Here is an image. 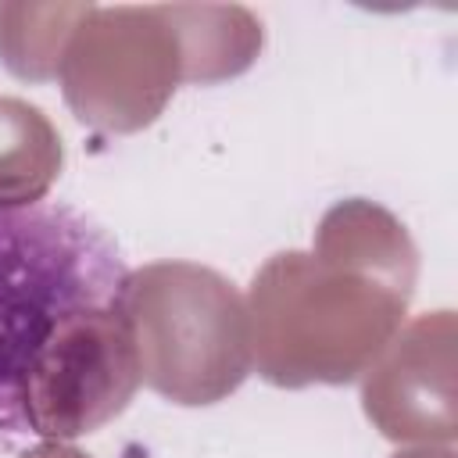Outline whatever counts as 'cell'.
Wrapping results in <instances>:
<instances>
[{"label": "cell", "mask_w": 458, "mask_h": 458, "mask_svg": "<svg viewBox=\"0 0 458 458\" xmlns=\"http://www.w3.org/2000/svg\"><path fill=\"white\" fill-rule=\"evenodd\" d=\"M132 276L104 225L61 200H0V437H43L57 344L125 322Z\"/></svg>", "instance_id": "6da1fadb"}]
</instances>
